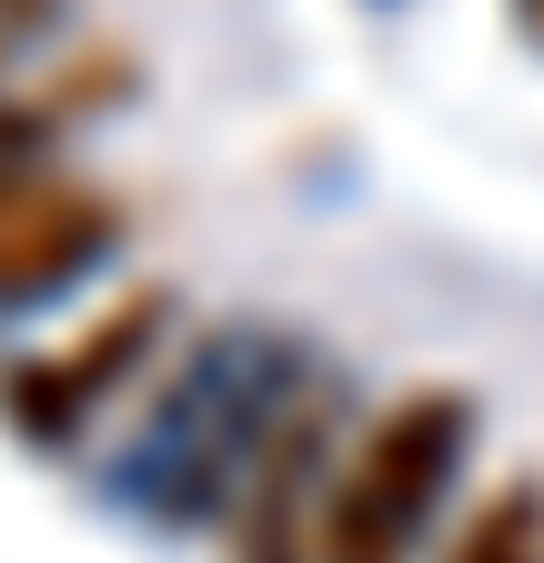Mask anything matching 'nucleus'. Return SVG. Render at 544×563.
Wrapping results in <instances>:
<instances>
[{
	"label": "nucleus",
	"instance_id": "nucleus-1",
	"mask_svg": "<svg viewBox=\"0 0 544 563\" xmlns=\"http://www.w3.org/2000/svg\"><path fill=\"white\" fill-rule=\"evenodd\" d=\"M464 443H474V402L444 393V383L373 412V433L353 443V463L323 493L313 563H403L414 533L444 514V483L464 473Z\"/></svg>",
	"mask_w": 544,
	"mask_h": 563
},
{
	"label": "nucleus",
	"instance_id": "nucleus-2",
	"mask_svg": "<svg viewBox=\"0 0 544 563\" xmlns=\"http://www.w3.org/2000/svg\"><path fill=\"white\" fill-rule=\"evenodd\" d=\"M272 402H293V363H283V342L232 332L213 363H202V373L162 402V422H152L142 473H152V493H162V514H202V504H213V493L232 483V463H242V443L272 433V422H262Z\"/></svg>",
	"mask_w": 544,
	"mask_h": 563
},
{
	"label": "nucleus",
	"instance_id": "nucleus-3",
	"mask_svg": "<svg viewBox=\"0 0 544 563\" xmlns=\"http://www.w3.org/2000/svg\"><path fill=\"white\" fill-rule=\"evenodd\" d=\"M111 201L72 172H51L31 152L21 121H0V312L11 302H51L111 252Z\"/></svg>",
	"mask_w": 544,
	"mask_h": 563
},
{
	"label": "nucleus",
	"instance_id": "nucleus-4",
	"mask_svg": "<svg viewBox=\"0 0 544 563\" xmlns=\"http://www.w3.org/2000/svg\"><path fill=\"white\" fill-rule=\"evenodd\" d=\"M323 443H333V393H293V412L262 433V463H252V493H242V563H313L303 553V514L323 533Z\"/></svg>",
	"mask_w": 544,
	"mask_h": 563
},
{
	"label": "nucleus",
	"instance_id": "nucleus-5",
	"mask_svg": "<svg viewBox=\"0 0 544 563\" xmlns=\"http://www.w3.org/2000/svg\"><path fill=\"white\" fill-rule=\"evenodd\" d=\"M152 322H162V292L121 302L101 332H81L72 352H51V363H21L11 383H0V393H11V422H21V433H72V422L131 373V352L152 342Z\"/></svg>",
	"mask_w": 544,
	"mask_h": 563
},
{
	"label": "nucleus",
	"instance_id": "nucleus-6",
	"mask_svg": "<svg viewBox=\"0 0 544 563\" xmlns=\"http://www.w3.org/2000/svg\"><path fill=\"white\" fill-rule=\"evenodd\" d=\"M444 563H544V493L534 483H504L474 504V523L454 533Z\"/></svg>",
	"mask_w": 544,
	"mask_h": 563
},
{
	"label": "nucleus",
	"instance_id": "nucleus-7",
	"mask_svg": "<svg viewBox=\"0 0 544 563\" xmlns=\"http://www.w3.org/2000/svg\"><path fill=\"white\" fill-rule=\"evenodd\" d=\"M51 11H61V0H0V60H11L21 41H41V31H51Z\"/></svg>",
	"mask_w": 544,
	"mask_h": 563
}]
</instances>
